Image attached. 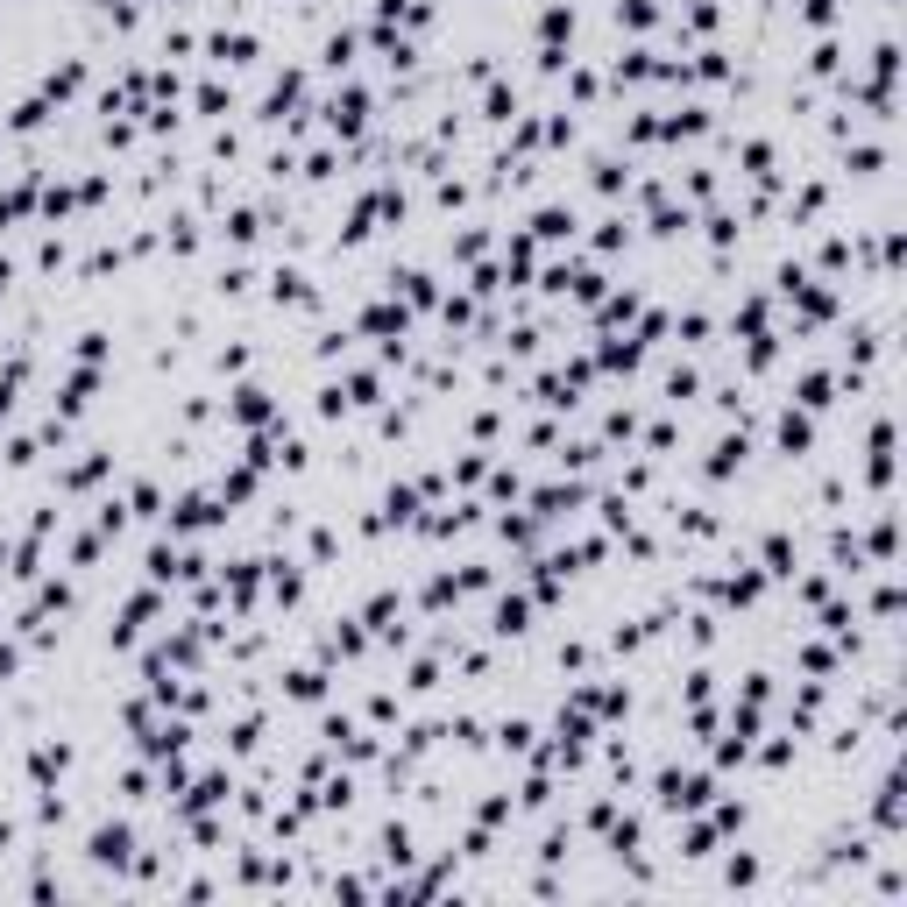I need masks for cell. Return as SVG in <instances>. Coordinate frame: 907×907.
Returning <instances> with one entry per match:
<instances>
[{
    "mask_svg": "<svg viewBox=\"0 0 907 907\" xmlns=\"http://www.w3.org/2000/svg\"><path fill=\"white\" fill-rule=\"evenodd\" d=\"M709 801H716V773H681V766L652 773V808L659 815H702Z\"/></svg>",
    "mask_w": 907,
    "mask_h": 907,
    "instance_id": "1",
    "label": "cell"
},
{
    "mask_svg": "<svg viewBox=\"0 0 907 907\" xmlns=\"http://www.w3.org/2000/svg\"><path fill=\"white\" fill-rule=\"evenodd\" d=\"M135 851H142V837H135V822H128V815L100 822V830L86 837V865H93V872H107V879H128Z\"/></svg>",
    "mask_w": 907,
    "mask_h": 907,
    "instance_id": "2",
    "label": "cell"
},
{
    "mask_svg": "<svg viewBox=\"0 0 907 907\" xmlns=\"http://www.w3.org/2000/svg\"><path fill=\"white\" fill-rule=\"evenodd\" d=\"M227 801H234V773H199V780H185V787L171 794V822L206 815V808H227Z\"/></svg>",
    "mask_w": 907,
    "mask_h": 907,
    "instance_id": "3",
    "label": "cell"
},
{
    "mask_svg": "<svg viewBox=\"0 0 907 907\" xmlns=\"http://www.w3.org/2000/svg\"><path fill=\"white\" fill-rule=\"evenodd\" d=\"M376 858L390 865V879L419 865V837H411V822H404V815H390V822H383V837H376Z\"/></svg>",
    "mask_w": 907,
    "mask_h": 907,
    "instance_id": "4",
    "label": "cell"
},
{
    "mask_svg": "<svg viewBox=\"0 0 907 907\" xmlns=\"http://www.w3.org/2000/svg\"><path fill=\"white\" fill-rule=\"evenodd\" d=\"M227 411H234V426H277V404L263 383H234L227 390Z\"/></svg>",
    "mask_w": 907,
    "mask_h": 907,
    "instance_id": "5",
    "label": "cell"
},
{
    "mask_svg": "<svg viewBox=\"0 0 907 907\" xmlns=\"http://www.w3.org/2000/svg\"><path fill=\"white\" fill-rule=\"evenodd\" d=\"M319 114H326V128H334V135H362V121H369V93H362V86H341Z\"/></svg>",
    "mask_w": 907,
    "mask_h": 907,
    "instance_id": "6",
    "label": "cell"
},
{
    "mask_svg": "<svg viewBox=\"0 0 907 907\" xmlns=\"http://www.w3.org/2000/svg\"><path fill=\"white\" fill-rule=\"evenodd\" d=\"M64 773H71V745L64 737H43V745L29 752V787H57Z\"/></svg>",
    "mask_w": 907,
    "mask_h": 907,
    "instance_id": "7",
    "label": "cell"
},
{
    "mask_svg": "<svg viewBox=\"0 0 907 907\" xmlns=\"http://www.w3.org/2000/svg\"><path fill=\"white\" fill-rule=\"evenodd\" d=\"M674 822H681V815H674ZM716 844H723V837H716V822H709V815H688V822H681V858H688V865L716 858Z\"/></svg>",
    "mask_w": 907,
    "mask_h": 907,
    "instance_id": "8",
    "label": "cell"
},
{
    "mask_svg": "<svg viewBox=\"0 0 907 907\" xmlns=\"http://www.w3.org/2000/svg\"><path fill=\"white\" fill-rule=\"evenodd\" d=\"M419 497H426L419 482H397L390 497H383V511H376V518H383V525H419Z\"/></svg>",
    "mask_w": 907,
    "mask_h": 907,
    "instance_id": "9",
    "label": "cell"
},
{
    "mask_svg": "<svg viewBox=\"0 0 907 907\" xmlns=\"http://www.w3.org/2000/svg\"><path fill=\"white\" fill-rule=\"evenodd\" d=\"M78 86H86V57H64V64H57V71L43 78V100H50V107H64V100H71Z\"/></svg>",
    "mask_w": 907,
    "mask_h": 907,
    "instance_id": "10",
    "label": "cell"
},
{
    "mask_svg": "<svg viewBox=\"0 0 907 907\" xmlns=\"http://www.w3.org/2000/svg\"><path fill=\"white\" fill-rule=\"evenodd\" d=\"M532 624V596H497V610H489V631L497 638H518Z\"/></svg>",
    "mask_w": 907,
    "mask_h": 907,
    "instance_id": "11",
    "label": "cell"
},
{
    "mask_svg": "<svg viewBox=\"0 0 907 907\" xmlns=\"http://www.w3.org/2000/svg\"><path fill=\"white\" fill-rule=\"evenodd\" d=\"M270 298H277V305H319L312 277H305V270H291V263H284V270L270 277Z\"/></svg>",
    "mask_w": 907,
    "mask_h": 907,
    "instance_id": "12",
    "label": "cell"
},
{
    "mask_svg": "<svg viewBox=\"0 0 907 907\" xmlns=\"http://www.w3.org/2000/svg\"><path fill=\"white\" fill-rule=\"evenodd\" d=\"M759 879H766L759 851H730V858H723V886H730V893H752Z\"/></svg>",
    "mask_w": 907,
    "mask_h": 907,
    "instance_id": "13",
    "label": "cell"
},
{
    "mask_svg": "<svg viewBox=\"0 0 907 907\" xmlns=\"http://www.w3.org/2000/svg\"><path fill=\"white\" fill-rule=\"evenodd\" d=\"M206 57H213V64H249V57H256V36H249V29H234V36L220 29V36H206Z\"/></svg>",
    "mask_w": 907,
    "mask_h": 907,
    "instance_id": "14",
    "label": "cell"
},
{
    "mask_svg": "<svg viewBox=\"0 0 907 907\" xmlns=\"http://www.w3.org/2000/svg\"><path fill=\"white\" fill-rule=\"evenodd\" d=\"M532 270H539V241H532V234H511V241H504V277L525 284Z\"/></svg>",
    "mask_w": 907,
    "mask_h": 907,
    "instance_id": "15",
    "label": "cell"
},
{
    "mask_svg": "<svg viewBox=\"0 0 907 907\" xmlns=\"http://www.w3.org/2000/svg\"><path fill=\"white\" fill-rule=\"evenodd\" d=\"M745 454H752L745 426H737V433H723V440H716V454H709V482H723V475H730L737 461H745Z\"/></svg>",
    "mask_w": 907,
    "mask_h": 907,
    "instance_id": "16",
    "label": "cell"
},
{
    "mask_svg": "<svg viewBox=\"0 0 907 907\" xmlns=\"http://www.w3.org/2000/svg\"><path fill=\"white\" fill-rule=\"evenodd\" d=\"M567 36H574V8H567V0H553V8L539 15V50H560Z\"/></svg>",
    "mask_w": 907,
    "mask_h": 907,
    "instance_id": "17",
    "label": "cell"
},
{
    "mask_svg": "<svg viewBox=\"0 0 907 907\" xmlns=\"http://www.w3.org/2000/svg\"><path fill=\"white\" fill-rule=\"evenodd\" d=\"M220 234L234 241V249H249V241L263 234V213H256V206H227V220H220Z\"/></svg>",
    "mask_w": 907,
    "mask_h": 907,
    "instance_id": "18",
    "label": "cell"
},
{
    "mask_svg": "<svg viewBox=\"0 0 907 907\" xmlns=\"http://www.w3.org/2000/svg\"><path fill=\"white\" fill-rule=\"evenodd\" d=\"M532 241H574V213L567 206H539L532 213Z\"/></svg>",
    "mask_w": 907,
    "mask_h": 907,
    "instance_id": "19",
    "label": "cell"
},
{
    "mask_svg": "<svg viewBox=\"0 0 907 907\" xmlns=\"http://www.w3.org/2000/svg\"><path fill=\"white\" fill-rule=\"evenodd\" d=\"M284 695L291 702H326V667H291L284 674Z\"/></svg>",
    "mask_w": 907,
    "mask_h": 907,
    "instance_id": "20",
    "label": "cell"
},
{
    "mask_svg": "<svg viewBox=\"0 0 907 907\" xmlns=\"http://www.w3.org/2000/svg\"><path fill=\"white\" fill-rule=\"evenodd\" d=\"M794 397H801V411H830V397H837V376H822V369H808V376L794 383Z\"/></svg>",
    "mask_w": 907,
    "mask_h": 907,
    "instance_id": "21",
    "label": "cell"
},
{
    "mask_svg": "<svg viewBox=\"0 0 907 907\" xmlns=\"http://www.w3.org/2000/svg\"><path fill=\"white\" fill-rule=\"evenodd\" d=\"M532 737H539V730H532L525 716H511V723H497V752H504V759H532Z\"/></svg>",
    "mask_w": 907,
    "mask_h": 907,
    "instance_id": "22",
    "label": "cell"
},
{
    "mask_svg": "<svg viewBox=\"0 0 907 907\" xmlns=\"http://www.w3.org/2000/svg\"><path fill=\"white\" fill-rule=\"evenodd\" d=\"M659 22V0H617V29H631V36H645Z\"/></svg>",
    "mask_w": 907,
    "mask_h": 907,
    "instance_id": "23",
    "label": "cell"
},
{
    "mask_svg": "<svg viewBox=\"0 0 907 907\" xmlns=\"http://www.w3.org/2000/svg\"><path fill=\"white\" fill-rule=\"evenodd\" d=\"M319 64H326V71H348V64H355V29H334V36H326V43H319Z\"/></svg>",
    "mask_w": 907,
    "mask_h": 907,
    "instance_id": "24",
    "label": "cell"
},
{
    "mask_svg": "<svg viewBox=\"0 0 907 907\" xmlns=\"http://www.w3.org/2000/svg\"><path fill=\"white\" fill-rule=\"evenodd\" d=\"M808 440H815L808 411H780V447H787V454H808Z\"/></svg>",
    "mask_w": 907,
    "mask_h": 907,
    "instance_id": "25",
    "label": "cell"
},
{
    "mask_svg": "<svg viewBox=\"0 0 907 907\" xmlns=\"http://www.w3.org/2000/svg\"><path fill=\"white\" fill-rule=\"evenodd\" d=\"M107 461H114V454H100V447H93L86 461H71V468H64V489H93V482L107 475Z\"/></svg>",
    "mask_w": 907,
    "mask_h": 907,
    "instance_id": "26",
    "label": "cell"
},
{
    "mask_svg": "<svg viewBox=\"0 0 907 907\" xmlns=\"http://www.w3.org/2000/svg\"><path fill=\"white\" fill-rule=\"evenodd\" d=\"M256 745H263V716H241V723L227 730V752H234V759H249Z\"/></svg>",
    "mask_w": 907,
    "mask_h": 907,
    "instance_id": "27",
    "label": "cell"
},
{
    "mask_svg": "<svg viewBox=\"0 0 907 907\" xmlns=\"http://www.w3.org/2000/svg\"><path fill=\"white\" fill-rule=\"evenodd\" d=\"M64 815H71L64 794L57 787H36V830H64Z\"/></svg>",
    "mask_w": 907,
    "mask_h": 907,
    "instance_id": "28",
    "label": "cell"
},
{
    "mask_svg": "<svg viewBox=\"0 0 907 907\" xmlns=\"http://www.w3.org/2000/svg\"><path fill=\"white\" fill-rule=\"evenodd\" d=\"M766 574L794 582V539H787V532H773V539H766Z\"/></svg>",
    "mask_w": 907,
    "mask_h": 907,
    "instance_id": "29",
    "label": "cell"
},
{
    "mask_svg": "<svg viewBox=\"0 0 907 907\" xmlns=\"http://www.w3.org/2000/svg\"><path fill=\"white\" fill-rule=\"evenodd\" d=\"M482 121H518V93L511 86H489L482 93Z\"/></svg>",
    "mask_w": 907,
    "mask_h": 907,
    "instance_id": "30",
    "label": "cell"
},
{
    "mask_svg": "<svg viewBox=\"0 0 907 907\" xmlns=\"http://www.w3.org/2000/svg\"><path fill=\"white\" fill-rule=\"evenodd\" d=\"M596 249H603V256H617V249H631V220H624V213H610V220L596 227Z\"/></svg>",
    "mask_w": 907,
    "mask_h": 907,
    "instance_id": "31",
    "label": "cell"
},
{
    "mask_svg": "<svg viewBox=\"0 0 907 907\" xmlns=\"http://www.w3.org/2000/svg\"><path fill=\"white\" fill-rule=\"evenodd\" d=\"M128 518H163V489L156 482H135L128 489Z\"/></svg>",
    "mask_w": 907,
    "mask_h": 907,
    "instance_id": "32",
    "label": "cell"
},
{
    "mask_svg": "<svg viewBox=\"0 0 907 907\" xmlns=\"http://www.w3.org/2000/svg\"><path fill=\"white\" fill-rule=\"evenodd\" d=\"M511 815H518V801H511V794H489V801L475 808V822H482V830H504Z\"/></svg>",
    "mask_w": 907,
    "mask_h": 907,
    "instance_id": "33",
    "label": "cell"
},
{
    "mask_svg": "<svg viewBox=\"0 0 907 907\" xmlns=\"http://www.w3.org/2000/svg\"><path fill=\"white\" fill-rule=\"evenodd\" d=\"M624 185H631V171H624L617 156H603V163H596V192H603V199H617Z\"/></svg>",
    "mask_w": 907,
    "mask_h": 907,
    "instance_id": "34",
    "label": "cell"
},
{
    "mask_svg": "<svg viewBox=\"0 0 907 907\" xmlns=\"http://www.w3.org/2000/svg\"><path fill=\"white\" fill-rule=\"evenodd\" d=\"M404 688H411V695H433V688H440V659H411Z\"/></svg>",
    "mask_w": 907,
    "mask_h": 907,
    "instance_id": "35",
    "label": "cell"
},
{
    "mask_svg": "<svg viewBox=\"0 0 907 907\" xmlns=\"http://www.w3.org/2000/svg\"><path fill=\"white\" fill-rule=\"evenodd\" d=\"M603 326H624V319H638V291H617V298H603V312H596Z\"/></svg>",
    "mask_w": 907,
    "mask_h": 907,
    "instance_id": "36",
    "label": "cell"
},
{
    "mask_svg": "<svg viewBox=\"0 0 907 907\" xmlns=\"http://www.w3.org/2000/svg\"><path fill=\"white\" fill-rule=\"evenodd\" d=\"M759 766H766V773L794 766V737H773V745H759Z\"/></svg>",
    "mask_w": 907,
    "mask_h": 907,
    "instance_id": "37",
    "label": "cell"
},
{
    "mask_svg": "<svg viewBox=\"0 0 907 907\" xmlns=\"http://www.w3.org/2000/svg\"><path fill=\"white\" fill-rule=\"evenodd\" d=\"M489 497H511V504H518V497H525V475H518V468H497V475H489Z\"/></svg>",
    "mask_w": 907,
    "mask_h": 907,
    "instance_id": "38",
    "label": "cell"
},
{
    "mask_svg": "<svg viewBox=\"0 0 907 907\" xmlns=\"http://www.w3.org/2000/svg\"><path fill=\"white\" fill-rule=\"evenodd\" d=\"M766 695H773L766 674H745V688H737V702H745V709H766Z\"/></svg>",
    "mask_w": 907,
    "mask_h": 907,
    "instance_id": "39",
    "label": "cell"
},
{
    "mask_svg": "<svg viewBox=\"0 0 907 907\" xmlns=\"http://www.w3.org/2000/svg\"><path fill=\"white\" fill-rule=\"evenodd\" d=\"M695 390H702V376H695V369H667V397H674V404H681V397H695Z\"/></svg>",
    "mask_w": 907,
    "mask_h": 907,
    "instance_id": "40",
    "label": "cell"
},
{
    "mask_svg": "<svg viewBox=\"0 0 907 907\" xmlns=\"http://www.w3.org/2000/svg\"><path fill=\"white\" fill-rule=\"evenodd\" d=\"M567 844H574V830H546V844H539V865H560V858H567Z\"/></svg>",
    "mask_w": 907,
    "mask_h": 907,
    "instance_id": "41",
    "label": "cell"
},
{
    "mask_svg": "<svg viewBox=\"0 0 907 907\" xmlns=\"http://www.w3.org/2000/svg\"><path fill=\"white\" fill-rule=\"evenodd\" d=\"M482 249H489V234H482V227H468V234H454V256H461V263H475Z\"/></svg>",
    "mask_w": 907,
    "mask_h": 907,
    "instance_id": "42",
    "label": "cell"
},
{
    "mask_svg": "<svg viewBox=\"0 0 907 907\" xmlns=\"http://www.w3.org/2000/svg\"><path fill=\"white\" fill-rule=\"evenodd\" d=\"M256 277H249V263H234V270H220V298H241Z\"/></svg>",
    "mask_w": 907,
    "mask_h": 907,
    "instance_id": "43",
    "label": "cell"
},
{
    "mask_svg": "<svg viewBox=\"0 0 907 907\" xmlns=\"http://www.w3.org/2000/svg\"><path fill=\"white\" fill-rule=\"evenodd\" d=\"M192 107H199V114H227V86H199Z\"/></svg>",
    "mask_w": 907,
    "mask_h": 907,
    "instance_id": "44",
    "label": "cell"
},
{
    "mask_svg": "<svg viewBox=\"0 0 907 907\" xmlns=\"http://www.w3.org/2000/svg\"><path fill=\"white\" fill-rule=\"evenodd\" d=\"M397 716H404L397 695H369V723H397Z\"/></svg>",
    "mask_w": 907,
    "mask_h": 907,
    "instance_id": "45",
    "label": "cell"
},
{
    "mask_svg": "<svg viewBox=\"0 0 907 907\" xmlns=\"http://www.w3.org/2000/svg\"><path fill=\"white\" fill-rule=\"evenodd\" d=\"M603 433H610V440H631V433H638V411H610Z\"/></svg>",
    "mask_w": 907,
    "mask_h": 907,
    "instance_id": "46",
    "label": "cell"
},
{
    "mask_svg": "<svg viewBox=\"0 0 907 907\" xmlns=\"http://www.w3.org/2000/svg\"><path fill=\"white\" fill-rule=\"evenodd\" d=\"M801 667H808V674H830V667H837V652H830V645H808V652H801Z\"/></svg>",
    "mask_w": 907,
    "mask_h": 907,
    "instance_id": "47",
    "label": "cell"
},
{
    "mask_svg": "<svg viewBox=\"0 0 907 907\" xmlns=\"http://www.w3.org/2000/svg\"><path fill=\"white\" fill-rule=\"evenodd\" d=\"M808 64H815V71H822V78H830V71H837V64H844V50H837V43H815V57H808Z\"/></svg>",
    "mask_w": 907,
    "mask_h": 907,
    "instance_id": "48",
    "label": "cell"
},
{
    "mask_svg": "<svg viewBox=\"0 0 907 907\" xmlns=\"http://www.w3.org/2000/svg\"><path fill=\"white\" fill-rule=\"evenodd\" d=\"M78 362H107V334H78Z\"/></svg>",
    "mask_w": 907,
    "mask_h": 907,
    "instance_id": "49",
    "label": "cell"
},
{
    "mask_svg": "<svg viewBox=\"0 0 907 907\" xmlns=\"http://www.w3.org/2000/svg\"><path fill=\"white\" fill-rule=\"evenodd\" d=\"M567 93H574V100L589 107V100H596V71H574V78H567Z\"/></svg>",
    "mask_w": 907,
    "mask_h": 907,
    "instance_id": "50",
    "label": "cell"
},
{
    "mask_svg": "<svg viewBox=\"0 0 907 907\" xmlns=\"http://www.w3.org/2000/svg\"><path fill=\"white\" fill-rule=\"evenodd\" d=\"M15 667H22V645L0 638V681H15Z\"/></svg>",
    "mask_w": 907,
    "mask_h": 907,
    "instance_id": "51",
    "label": "cell"
},
{
    "mask_svg": "<svg viewBox=\"0 0 907 907\" xmlns=\"http://www.w3.org/2000/svg\"><path fill=\"white\" fill-rule=\"evenodd\" d=\"M8 284H15V263H8V256H0V298H8Z\"/></svg>",
    "mask_w": 907,
    "mask_h": 907,
    "instance_id": "52",
    "label": "cell"
}]
</instances>
